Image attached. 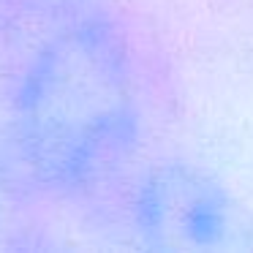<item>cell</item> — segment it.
Instances as JSON below:
<instances>
[{"label": "cell", "mask_w": 253, "mask_h": 253, "mask_svg": "<svg viewBox=\"0 0 253 253\" xmlns=\"http://www.w3.org/2000/svg\"><path fill=\"white\" fill-rule=\"evenodd\" d=\"M3 3H8V0H0V6H3Z\"/></svg>", "instance_id": "3957f363"}, {"label": "cell", "mask_w": 253, "mask_h": 253, "mask_svg": "<svg viewBox=\"0 0 253 253\" xmlns=\"http://www.w3.org/2000/svg\"><path fill=\"white\" fill-rule=\"evenodd\" d=\"M142 131L139 71L126 30L79 17L36 49L11 101V133L33 182L79 196L133 155Z\"/></svg>", "instance_id": "6da1fadb"}, {"label": "cell", "mask_w": 253, "mask_h": 253, "mask_svg": "<svg viewBox=\"0 0 253 253\" xmlns=\"http://www.w3.org/2000/svg\"><path fill=\"white\" fill-rule=\"evenodd\" d=\"M133 229L147 245L215 251L245 242L242 210L204 169L182 161L155 164L133 193Z\"/></svg>", "instance_id": "7a4b0ae2"}]
</instances>
